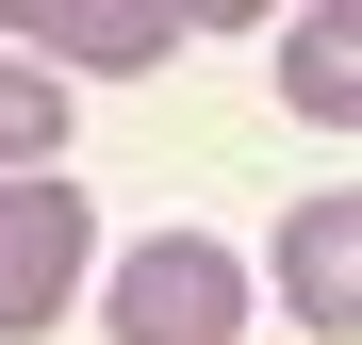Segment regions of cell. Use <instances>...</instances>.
Segmentation results:
<instances>
[{
	"instance_id": "obj_1",
	"label": "cell",
	"mask_w": 362,
	"mask_h": 345,
	"mask_svg": "<svg viewBox=\"0 0 362 345\" xmlns=\"http://www.w3.org/2000/svg\"><path fill=\"white\" fill-rule=\"evenodd\" d=\"M99 329L115 345H247V263H230L214 230H148V247L99 279Z\"/></svg>"
},
{
	"instance_id": "obj_2",
	"label": "cell",
	"mask_w": 362,
	"mask_h": 345,
	"mask_svg": "<svg viewBox=\"0 0 362 345\" xmlns=\"http://www.w3.org/2000/svg\"><path fill=\"white\" fill-rule=\"evenodd\" d=\"M83 263H99L83 181H0V345L66 329V313H83Z\"/></svg>"
},
{
	"instance_id": "obj_3",
	"label": "cell",
	"mask_w": 362,
	"mask_h": 345,
	"mask_svg": "<svg viewBox=\"0 0 362 345\" xmlns=\"http://www.w3.org/2000/svg\"><path fill=\"white\" fill-rule=\"evenodd\" d=\"M0 49H66V66H99V83H132V66H165L181 49V17L165 0H0Z\"/></svg>"
},
{
	"instance_id": "obj_4",
	"label": "cell",
	"mask_w": 362,
	"mask_h": 345,
	"mask_svg": "<svg viewBox=\"0 0 362 345\" xmlns=\"http://www.w3.org/2000/svg\"><path fill=\"white\" fill-rule=\"evenodd\" d=\"M280 296H296L313 345L362 329V198H296V230H280Z\"/></svg>"
},
{
	"instance_id": "obj_5",
	"label": "cell",
	"mask_w": 362,
	"mask_h": 345,
	"mask_svg": "<svg viewBox=\"0 0 362 345\" xmlns=\"http://www.w3.org/2000/svg\"><path fill=\"white\" fill-rule=\"evenodd\" d=\"M346 49H362V33L329 17V0H313V17H296V33H280V99H296V115H313V132H346V115H362V66H346Z\"/></svg>"
},
{
	"instance_id": "obj_6",
	"label": "cell",
	"mask_w": 362,
	"mask_h": 345,
	"mask_svg": "<svg viewBox=\"0 0 362 345\" xmlns=\"http://www.w3.org/2000/svg\"><path fill=\"white\" fill-rule=\"evenodd\" d=\"M49 148H66V83L0 49V181H49Z\"/></svg>"
}]
</instances>
